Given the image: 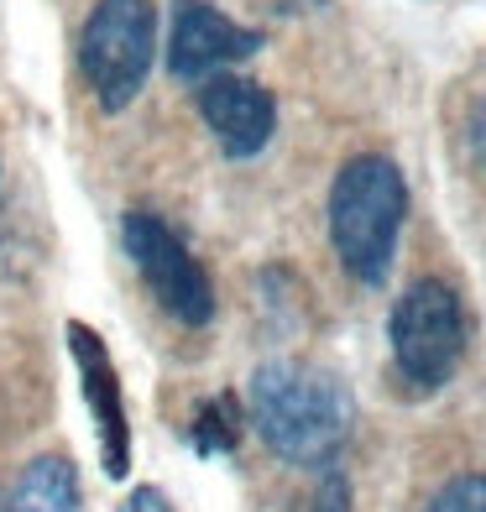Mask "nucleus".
Segmentation results:
<instances>
[{"label":"nucleus","mask_w":486,"mask_h":512,"mask_svg":"<svg viewBox=\"0 0 486 512\" xmlns=\"http://www.w3.org/2000/svg\"><path fill=\"white\" fill-rule=\"evenodd\" d=\"M246 408L262 445L277 460L298 465V471L330 465L345 445V434H351V392L330 371L304 366V361L257 366L246 382Z\"/></svg>","instance_id":"f257e3e1"},{"label":"nucleus","mask_w":486,"mask_h":512,"mask_svg":"<svg viewBox=\"0 0 486 512\" xmlns=\"http://www.w3.org/2000/svg\"><path fill=\"white\" fill-rule=\"evenodd\" d=\"M403 215H408V183L392 157H351L330 183V241L340 267L356 283L377 288L392 272V251L403 236Z\"/></svg>","instance_id":"f03ea898"},{"label":"nucleus","mask_w":486,"mask_h":512,"mask_svg":"<svg viewBox=\"0 0 486 512\" xmlns=\"http://www.w3.org/2000/svg\"><path fill=\"white\" fill-rule=\"evenodd\" d=\"M157 63L152 0H100L79 37V68L105 110H126Z\"/></svg>","instance_id":"7ed1b4c3"},{"label":"nucleus","mask_w":486,"mask_h":512,"mask_svg":"<svg viewBox=\"0 0 486 512\" xmlns=\"http://www.w3.org/2000/svg\"><path fill=\"white\" fill-rule=\"evenodd\" d=\"M387 340H392V361H398L408 387H419V392L445 387L455 377L460 356H466V309H460L455 288L439 283V277L413 283L392 304Z\"/></svg>","instance_id":"20e7f679"},{"label":"nucleus","mask_w":486,"mask_h":512,"mask_svg":"<svg viewBox=\"0 0 486 512\" xmlns=\"http://www.w3.org/2000/svg\"><path fill=\"white\" fill-rule=\"evenodd\" d=\"M121 246L131 256V267L142 272V283L152 288V298L178 324L199 330V324L215 319L210 272L199 267V256L183 246V236L162 215H152V209H131V215L121 220Z\"/></svg>","instance_id":"39448f33"},{"label":"nucleus","mask_w":486,"mask_h":512,"mask_svg":"<svg viewBox=\"0 0 486 512\" xmlns=\"http://www.w3.org/2000/svg\"><path fill=\"white\" fill-rule=\"evenodd\" d=\"M262 48V32L230 21L210 0H173V27H168V74L173 79H215L230 63H246Z\"/></svg>","instance_id":"423d86ee"},{"label":"nucleus","mask_w":486,"mask_h":512,"mask_svg":"<svg viewBox=\"0 0 486 512\" xmlns=\"http://www.w3.org/2000/svg\"><path fill=\"white\" fill-rule=\"evenodd\" d=\"M68 356L79 366V392L95 418V439H100V465L105 476L121 481L131 471V424H126V398H121V371H115L105 340L89 324H68Z\"/></svg>","instance_id":"0eeeda50"},{"label":"nucleus","mask_w":486,"mask_h":512,"mask_svg":"<svg viewBox=\"0 0 486 512\" xmlns=\"http://www.w3.org/2000/svg\"><path fill=\"white\" fill-rule=\"evenodd\" d=\"M194 105H199L204 126H210V136L220 142L225 157H257L277 131V100L257 79L215 74V79L199 84Z\"/></svg>","instance_id":"6e6552de"},{"label":"nucleus","mask_w":486,"mask_h":512,"mask_svg":"<svg viewBox=\"0 0 486 512\" xmlns=\"http://www.w3.org/2000/svg\"><path fill=\"white\" fill-rule=\"evenodd\" d=\"M0 512H79V471L63 455H37L16 471Z\"/></svg>","instance_id":"1a4fd4ad"},{"label":"nucleus","mask_w":486,"mask_h":512,"mask_svg":"<svg viewBox=\"0 0 486 512\" xmlns=\"http://www.w3.org/2000/svg\"><path fill=\"white\" fill-rule=\"evenodd\" d=\"M194 450L199 455H230L241 445V403L230 398V392H220V398H210L199 413H194Z\"/></svg>","instance_id":"9d476101"},{"label":"nucleus","mask_w":486,"mask_h":512,"mask_svg":"<svg viewBox=\"0 0 486 512\" xmlns=\"http://www.w3.org/2000/svg\"><path fill=\"white\" fill-rule=\"evenodd\" d=\"M424 512H486V471L450 476V481L429 497Z\"/></svg>","instance_id":"9b49d317"},{"label":"nucleus","mask_w":486,"mask_h":512,"mask_svg":"<svg viewBox=\"0 0 486 512\" xmlns=\"http://www.w3.org/2000/svg\"><path fill=\"white\" fill-rule=\"evenodd\" d=\"M304 512H351V486H345L340 476H324Z\"/></svg>","instance_id":"f8f14e48"},{"label":"nucleus","mask_w":486,"mask_h":512,"mask_svg":"<svg viewBox=\"0 0 486 512\" xmlns=\"http://www.w3.org/2000/svg\"><path fill=\"white\" fill-rule=\"evenodd\" d=\"M466 142H471V157H476V168L486 173V95H481V100H476V110H471Z\"/></svg>","instance_id":"ddd939ff"},{"label":"nucleus","mask_w":486,"mask_h":512,"mask_svg":"<svg viewBox=\"0 0 486 512\" xmlns=\"http://www.w3.org/2000/svg\"><path fill=\"white\" fill-rule=\"evenodd\" d=\"M126 512H173L168 497L157 492V486H136V492L126 497Z\"/></svg>","instance_id":"4468645a"}]
</instances>
